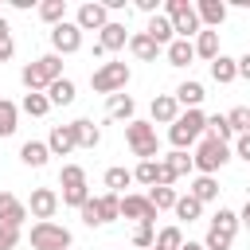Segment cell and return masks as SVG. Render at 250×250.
<instances>
[{
    "mask_svg": "<svg viewBox=\"0 0 250 250\" xmlns=\"http://www.w3.org/2000/svg\"><path fill=\"white\" fill-rule=\"evenodd\" d=\"M47 148L51 156H70L78 148V137H74V125H55L51 137H47Z\"/></svg>",
    "mask_w": 250,
    "mask_h": 250,
    "instance_id": "obj_16",
    "label": "cell"
},
{
    "mask_svg": "<svg viewBox=\"0 0 250 250\" xmlns=\"http://www.w3.org/2000/svg\"><path fill=\"white\" fill-rule=\"evenodd\" d=\"M145 35H152L160 47H168L172 39H176V31H172V20L164 16V12H156V16H148V27H145Z\"/></svg>",
    "mask_w": 250,
    "mask_h": 250,
    "instance_id": "obj_24",
    "label": "cell"
},
{
    "mask_svg": "<svg viewBox=\"0 0 250 250\" xmlns=\"http://www.w3.org/2000/svg\"><path fill=\"white\" fill-rule=\"evenodd\" d=\"M121 219H133V223H156V207L148 203V195H121Z\"/></svg>",
    "mask_w": 250,
    "mask_h": 250,
    "instance_id": "obj_11",
    "label": "cell"
},
{
    "mask_svg": "<svg viewBox=\"0 0 250 250\" xmlns=\"http://www.w3.org/2000/svg\"><path fill=\"white\" fill-rule=\"evenodd\" d=\"M207 133V113L203 109H184L172 125H168V141H172V148H191L199 137Z\"/></svg>",
    "mask_w": 250,
    "mask_h": 250,
    "instance_id": "obj_2",
    "label": "cell"
},
{
    "mask_svg": "<svg viewBox=\"0 0 250 250\" xmlns=\"http://www.w3.org/2000/svg\"><path fill=\"white\" fill-rule=\"evenodd\" d=\"M59 78H66V74H62V55H55V51L39 55L35 62H27L20 70V82L27 86V94H47V86Z\"/></svg>",
    "mask_w": 250,
    "mask_h": 250,
    "instance_id": "obj_1",
    "label": "cell"
},
{
    "mask_svg": "<svg viewBox=\"0 0 250 250\" xmlns=\"http://www.w3.org/2000/svg\"><path fill=\"white\" fill-rule=\"evenodd\" d=\"M191 43H195V59H203V62H215V59L223 55V51H219V31H211V27H203Z\"/></svg>",
    "mask_w": 250,
    "mask_h": 250,
    "instance_id": "obj_19",
    "label": "cell"
},
{
    "mask_svg": "<svg viewBox=\"0 0 250 250\" xmlns=\"http://www.w3.org/2000/svg\"><path fill=\"white\" fill-rule=\"evenodd\" d=\"M55 211H59V191H55V188H35L31 199H27V215H31L35 223H51Z\"/></svg>",
    "mask_w": 250,
    "mask_h": 250,
    "instance_id": "obj_10",
    "label": "cell"
},
{
    "mask_svg": "<svg viewBox=\"0 0 250 250\" xmlns=\"http://www.w3.org/2000/svg\"><path fill=\"white\" fill-rule=\"evenodd\" d=\"M238 223H242V227H246V230H250V199H246V207H242V211H238Z\"/></svg>",
    "mask_w": 250,
    "mask_h": 250,
    "instance_id": "obj_49",
    "label": "cell"
},
{
    "mask_svg": "<svg viewBox=\"0 0 250 250\" xmlns=\"http://www.w3.org/2000/svg\"><path fill=\"white\" fill-rule=\"evenodd\" d=\"M59 184H62V191H78V188H86V172H82L78 164H62Z\"/></svg>",
    "mask_w": 250,
    "mask_h": 250,
    "instance_id": "obj_34",
    "label": "cell"
},
{
    "mask_svg": "<svg viewBox=\"0 0 250 250\" xmlns=\"http://www.w3.org/2000/svg\"><path fill=\"white\" fill-rule=\"evenodd\" d=\"M203 82H195V78H188V82H180L176 86V102H180V109H199L203 105Z\"/></svg>",
    "mask_w": 250,
    "mask_h": 250,
    "instance_id": "obj_21",
    "label": "cell"
},
{
    "mask_svg": "<svg viewBox=\"0 0 250 250\" xmlns=\"http://www.w3.org/2000/svg\"><path fill=\"white\" fill-rule=\"evenodd\" d=\"M51 51L55 55H74L82 51V27L74 20H62L59 27H51Z\"/></svg>",
    "mask_w": 250,
    "mask_h": 250,
    "instance_id": "obj_9",
    "label": "cell"
},
{
    "mask_svg": "<svg viewBox=\"0 0 250 250\" xmlns=\"http://www.w3.org/2000/svg\"><path fill=\"white\" fill-rule=\"evenodd\" d=\"M125 141H129V148H133V156H141V160H160V137H156V125L152 121H129L125 125Z\"/></svg>",
    "mask_w": 250,
    "mask_h": 250,
    "instance_id": "obj_4",
    "label": "cell"
},
{
    "mask_svg": "<svg viewBox=\"0 0 250 250\" xmlns=\"http://www.w3.org/2000/svg\"><path fill=\"white\" fill-rule=\"evenodd\" d=\"M188 191H191L199 203H211V199H219V180H215V176H195Z\"/></svg>",
    "mask_w": 250,
    "mask_h": 250,
    "instance_id": "obj_29",
    "label": "cell"
},
{
    "mask_svg": "<svg viewBox=\"0 0 250 250\" xmlns=\"http://www.w3.org/2000/svg\"><path fill=\"white\" fill-rule=\"evenodd\" d=\"M207 137H215V141H223V145L234 137V129H230L227 113H215V117H207Z\"/></svg>",
    "mask_w": 250,
    "mask_h": 250,
    "instance_id": "obj_35",
    "label": "cell"
},
{
    "mask_svg": "<svg viewBox=\"0 0 250 250\" xmlns=\"http://www.w3.org/2000/svg\"><path fill=\"white\" fill-rule=\"evenodd\" d=\"M238 78H246V82H250V51H246V55H238Z\"/></svg>",
    "mask_w": 250,
    "mask_h": 250,
    "instance_id": "obj_47",
    "label": "cell"
},
{
    "mask_svg": "<svg viewBox=\"0 0 250 250\" xmlns=\"http://www.w3.org/2000/svg\"><path fill=\"white\" fill-rule=\"evenodd\" d=\"M137 8H141L145 16H156V8H160V0H137Z\"/></svg>",
    "mask_w": 250,
    "mask_h": 250,
    "instance_id": "obj_48",
    "label": "cell"
},
{
    "mask_svg": "<svg viewBox=\"0 0 250 250\" xmlns=\"http://www.w3.org/2000/svg\"><path fill=\"white\" fill-rule=\"evenodd\" d=\"M195 12H199V23L211 27V31H219V23L227 20V4H223V0H199Z\"/></svg>",
    "mask_w": 250,
    "mask_h": 250,
    "instance_id": "obj_18",
    "label": "cell"
},
{
    "mask_svg": "<svg viewBox=\"0 0 250 250\" xmlns=\"http://www.w3.org/2000/svg\"><path fill=\"white\" fill-rule=\"evenodd\" d=\"M156 176H160V160H141L133 168V180L145 184V188H156Z\"/></svg>",
    "mask_w": 250,
    "mask_h": 250,
    "instance_id": "obj_36",
    "label": "cell"
},
{
    "mask_svg": "<svg viewBox=\"0 0 250 250\" xmlns=\"http://www.w3.org/2000/svg\"><path fill=\"white\" fill-rule=\"evenodd\" d=\"M160 160H164V164H168L176 176H188V172L195 168V156H188L184 148H172V152H168V156H160Z\"/></svg>",
    "mask_w": 250,
    "mask_h": 250,
    "instance_id": "obj_33",
    "label": "cell"
},
{
    "mask_svg": "<svg viewBox=\"0 0 250 250\" xmlns=\"http://www.w3.org/2000/svg\"><path fill=\"white\" fill-rule=\"evenodd\" d=\"M129 35H133V31H125V23L109 20V23H105V27L98 31V43H102V51H105V55H113V51L129 47Z\"/></svg>",
    "mask_w": 250,
    "mask_h": 250,
    "instance_id": "obj_15",
    "label": "cell"
},
{
    "mask_svg": "<svg viewBox=\"0 0 250 250\" xmlns=\"http://www.w3.org/2000/svg\"><path fill=\"white\" fill-rule=\"evenodd\" d=\"M180 250H207V246H203V242H184Z\"/></svg>",
    "mask_w": 250,
    "mask_h": 250,
    "instance_id": "obj_50",
    "label": "cell"
},
{
    "mask_svg": "<svg viewBox=\"0 0 250 250\" xmlns=\"http://www.w3.org/2000/svg\"><path fill=\"white\" fill-rule=\"evenodd\" d=\"M227 121H230V129H234V137H242V133H250V105H234V109L227 113Z\"/></svg>",
    "mask_w": 250,
    "mask_h": 250,
    "instance_id": "obj_41",
    "label": "cell"
},
{
    "mask_svg": "<svg viewBox=\"0 0 250 250\" xmlns=\"http://www.w3.org/2000/svg\"><path fill=\"white\" fill-rule=\"evenodd\" d=\"M70 125H74L78 148H98V145H102V129H98L90 117H78V121H70Z\"/></svg>",
    "mask_w": 250,
    "mask_h": 250,
    "instance_id": "obj_25",
    "label": "cell"
},
{
    "mask_svg": "<svg viewBox=\"0 0 250 250\" xmlns=\"http://www.w3.org/2000/svg\"><path fill=\"white\" fill-rule=\"evenodd\" d=\"M180 246H184V230H180V227L156 230V250H180Z\"/></svg>",
    "mask_w": 250,
    "mask_h": 250,
    "instance_id": "obj_40",
    "label": "cell"
},
{
    "mask_svg": "<svg viewBox=\"0 0 250 250\" xmlns=\"http://www.w3.org/2000/svg\"><path fill=\"white\" fill-rule=\"evenodd\" d=\"M129 51H133V59H141V62H156V55L164 51L152 35H145V31H133L129 35Z\"/></svg>",
    "mask_w": 250,
    "mask_h": 250,
    "instance_id": "obj_17",
    "label": "cell"
},
{
    "mask_svg": "<svg viewBox=\"0 0 250 250\" xmlns=\"http://www.w3.org/2000/svg\"><path fill=\"white\" fill-rule=\"evenodd\" d=\"M74 98H78V86H74L70 78H59V82L47 86V102H51V105H70Z\"/></svg>",
    "mask_w": 250,
    "mask_h": 250,
    "instance_id": "obj_28",
    "label": "cell"
},
{
    "mask_svg": "<svg viewBox=\"0 0 250 250\" xmlns=\"http://www.w3.org/2000/svg\"><path fill=\"white\" fill-rule=\"evenodd\" d=\"M176 188H148V203L156 207V211H168V207H176Z\"/></svg>",
    "mask_w": 250,
    "mask_h": 250,
    "instance_id": "obj_39",
    "label": "cell"
},
{
    "mask_svg": "<svg viewBox=\"0 0 250 250\" xmlns=\"http://www.w3.org/2000/svg\"><path fill=\"white\" fill-rule=\"evenodd\" d=\"M152 250H156V246H152Z\"/></svg>",
    "mask_w": 250,
    "mask_h": 250,
    "instance_id": "obj_51",
    "label": "cell"
},
{
    "mask_svg": "<svg viewBox=\"0 0 250 250\" xmlns=\"http://www.w3.org/2000/svg\"><path fill=\"white\" fill-rule=\"evenodd\" d=\"M164 55H168V66H191L195 62V43L191 39H172L164 47Z\"/></svg>",
    "mask_w": 250,
    "mask_h": 250,
    "instance_id": "obj_20",
    "label": "cell"
},
{
    "mask_svg": "<svg viewBox=\"0 0 250 250\" xmlns=\"http://www.w3.org/2000/svg\"><path fill=\"white\" fill-rule=\"evenodd\" d=\"M172 211H176V219H188V223H195V219L203 215V203H199V199L188 191V195H180V199H176V207H172Z\"/></svg>",
    "mask_w": 250,
    "mask_h": 250,
    "instance_id": "obj_31",
    "label": "cell"
},
{
    "mask_svg": "<svg viewBox=\"0 0 250 250\" xmlns=\"http://www.w3.org/2000/svg\"><path fill=\"white\" fill-rule=\"evenodd\" d=\"M211 78H215L219 86H230V82L238 78V59H230V55H219V59L211 62Z\"/></svg>",
    "mask_w": 250,
    "mask_h": 250,
    "instance_id": "obj_27",
    "label": "cell"
},
{
    "mask_svg": "<svg viewBox=\"0 0 250 250\" xmlns=\"http://www.w3.org/2000/svg\"><path fill=\"white\" fill-rule=\"evenodd\" d=\"M133 246H141V250H152V246H156V230H152V223H137V230H133Z\"/></svg>",
    "mask_w": 250,
    "mask_h": 250,
    "instance_id": "obj_42",
    "label": "cell"
},
{
    "mask_svg": "<svg viewBox=\"0 0 250 250\" xmlns=\"http://www.w3.org/2000/svg\"><path fill=\"white\" fill-rule=\"evenodd\" d=\"M238 227H242V223H238V211L219 207V211L211 215V223H207V238H203V246H207V250H230Z\"/></svg>",
    "mask_w": 250,
    "mask_h": 250,
    "instance_id": "obj_3",
    "label": "cell"
},
{
    "mask_svg": "<svg viewBox=\"0 0 250 250\" xmlns=\"http://www.w3.org/2000/svg\"><path fill=\"white\" fill-rule=\"evenodd\" d=\"M16 121H20V105L0 98V137H12L16 133Z\"/></svg>",
    "mask_w": 250,
    "mask_h": 250,
    "instance_id": "obj_32",
    "label": "cell"
},
{
    "mask_svg": "<svg viewBox=\"0 0 250 250\" xmlns=\"http://www.w3.org/2000/svg\"><path fill=\"white\" fill-rule=\"evenodd\" d=\"M0 223L4 227H23L27 223V203L16 199L12 191H0Z\"/></svg>",
    "mask_w": 250,
    "mask_h": 250,
    "instance_id": "obj_14",
    "label": "cell"
},
{
    "mask_svg": "<svg viewBox=\"0 0 250 250\" xmlns=\"http://www.w3.org/2000/svg\"><path fill=\"white\" fill-rule=\"evenodd\" d=\"M234 156L250 164V133H242V137H234Z\"/></svg>",
    "mask_w": 250,
    "mask_h": 250,
    "instance_id": "obj_46",
    "label": "cell"
},
{
    "mask_svg": "<svg viewBox=\"0 0 250 250\" xmlns=\"http://www.w3.org/2000/svg\"><path fill=\"white\" fill-rule=\"evenodd\" d=\"M148 113H152V125H172L184 109H180L176 94H156V98H152V105H148Z\"/></svg>",
    "mask_w": 250,
    "mask_h": 250,
    "instance_id": "obj_13",
    "label": "cell"
},
{
    "mask_svg": "<svg viewBox=\"0 0 250 250\" xmlns=\"http://www.w3.org/2000/svg\"><path fill=\"white\" fill-rule=\"evenodd\" d=\"M129 184H133V172H129V168H121V164H117V168H109V172H105V188H109L113 195H121Z\"/></svg>",
    "mask_w": 250,
    "mask_h": 250,
    "instance_id": "obj_37",
    "label": "cell"
},
{
    "mask_svg": "<svg viewBox=\"0 0 250 250\" xmlns=\"http://www.w3.org/2000/svg\"><path fill=\"white\" fill-rule=\"evenodd\" d=\"M27 242H31V250H70V242H74V234L62 227V223H35L31 227V234H27Z\"/></svg>",
    "mask_w": 250,
    "mask_h": 250,
    "instance_id": "obj_6",
    "label": "cell"
},
{
    "mask_svg": "<svg viewBox=\"0 0 250 250\" xmlns=\"http://www.w3.org/2000/svg\"><path fill=\"white\" fill-rule=\"evenodd\" d=\"M105 113H109L113 121H125V125H129L133 113H137V102H133L129 94H109V98H105Z\"/></svg>",
    "mask_w": 250,
    "mask_h": 250,
    "instance_id": "obj_22",
    "label": "cell"
},
{
    "mask_svg": "<svg viewBox=\"0 0 250 250\" xmlns=\"http://www.w3.org/2000/svg\"><path fill=\"white\" fill-rule=\"evenodd\" d=\"M94 199H98V219H102V227H109V223L121 219V195L102 191V195H94Z\"/></svg>",
    "mask_w": 250,
    "mask_h": 250,
    "instance_id": "obj_26",
    "label": "cell"
},
{
    "mask_svg": "<svg viewBox=\"0 0 250 250\" xmlns=\"http://www.w3.org/2000/svg\"><path fill=\"white\" fill-rule=\"evenodd\" d=\"M164 16L172 20L176 39H195V35L203 31L199 12H195V4H188V0H164Z\"/></svg>",
    "mask_w": 250,
    "mask_h": 250,
    "instance_id": "obj_5",
    "label": "cell"
},
{
    "mask_svg": "<svg viewBox=\"0 0 250 250\" xmlns=\"http://www.w3.org/2000/svg\"><path fill=\"white\" fill-rule=\"evenodd\" d=\"M16 55V43H12V31H8V20L0 16V62H8Z\"/></svg>",
    "mask_w": 250,
    "mask_h": 250,
    "instance_id": "obj_43",
    "label": "cell"
},
{
    "mask_svg": "<svg viewBox=\"0 0 250 250\" xmlns=\"http://www.w3.org/2000/svg\"><path fill=\"white\" fill-rule=\"evenodd\" d=\"M39 20L51 23V27H59V23L66 20V0H43V4H39Z\"/></svg>",
    "mask_w": 250,
    "mask_h": 250,
    "instance_id": "obj_30",
    "label": "cell"
},
{
    "mask_svg": "<svg viewBox=\"0 0 250 250\" xmlns=\"http://www.w3.org/2000/svg\"><path fill=\"white\" fill-rule=\"evenodd\" d=\"M78 215H82V223H86L90 230H94V227H102V219H98V199H94V195H90V199L78 207Z\"/></svg>",
    "mask_w": 250,
    "mask_h": 250,
    "instance_id": "obj_44",
    "label": "cell"
},
{
    "mask_svg": "<svg viewBox=\"0 0 250 250\" xmlns=\"http://www.w3.org/2000/svg\"><path fill=\"white\" fill-rule=\"evenodd\" d=\"M227 160H230V145H223L215 137H203L195 145V168H199V176H215Z\"/></svg>",
    "mask_w": 250,
    "mask_h": 250,
    "instance_id": "obj_8",
    "label": "cell"
},
{
    "mask_svg": "<svg viewBox=\"0 0 250 250\" xmlns=\"http://www.w3.org/2000/svg\"><path fill=\"white\" fill-rule=\"evenodd\" d=\"M90 86L98 90V94H121L125 86H129V66L125 62H117V59H109V62H102L94 74H90Z\"/></svg>",
    "mask_w": 250,
    "mask_h": 250,
    "instance_id": "obj_7",
    "label": "cell"
},
{
    "mask_svg": "<svg viewBox=\"0 0 250 250\" xmlns=\"http://www.w3.org/2000/svg\"><path fill=\"white\" fill-rule=\"evenodd\" d=\"M27 117H47V109H51V102H47V94H23V105H20Z\"/></svg>",
    "mask_w": 250,
    "mask_h": 250,
    "instance_id": "obj_38",
    "label": "cell"
},
{
    "mask_svg": "<svg viewBox=\"0 0 250 250\" xmlns=\"http://www.w3.org/2000/svg\"><path fill=\"white\" fill-rule=\"evenodd\" d=\"M20 160H23L27 168H43V164L51 160L47 141H23V145H20Z\"/></svg>",
    "mask_w": 250,
    "mask_h": 250,
    "instance_id": "obj_23",
    "label": "cell"
},
{
    "mask_svg": "<svg viewBox=\"0 0 250 250\" xmlns=\"http://www.w3.org/2000/svg\"><path fill=\"white\" fill-rule=\"evenodd\" d=\"M20 246V227H4L0 223V250H16Z\"/></svg>",
    "mask_w": 250,
    "mask_h": 250,
    "instance_id": "obj_45",
    "label": "cell"
},
{
    "mask_svg": "<svg viewBox=\"0 0 250 250\" xmlns=\"http://www.w3.org/2000/svg\"><path fill=\"white\" fill-rule=\"evenodd\" d=\"M74 23H78L82 31H102V27L109 23V8H105V4H98V0H86V4L78 8Z\"/></svg>",
    "mask_w": 250,
    "mask_h": 250,
    "instance_id": "obj_12",
    "label": "cell"
}]
</instances>
